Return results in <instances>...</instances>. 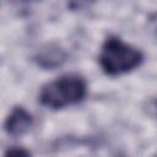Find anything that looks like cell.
<instances>
[{
    "label": "cell",
    "instance_id": "3957f363",
    "mask_svg": "<svg viewBox=\"0 0 157 157\" xmlns=\"http://www.w3.org/2000/svg\"><path fill=\"white\" fill-rule=\"evenodd\" d=\"M33 124V118L31 113L21 105L12 108L10 114L4 121V130L7 135L17 137L26 134Z\"/></svg>",
    "mask_w": 157,
    "mask_h": 157
},
{
    "label": "cell",
    "instance_id": "6da1fadb",
    "mask_svg": "<svg viewBox=\"0 0 157 157\" xmlns=\"http://www.w3.org/2000/svg\"><path fill=\"white\" fill-rule=\"evenodd\" d=\"M86 94V80L80 75L67 74L45 83L38 98L42 105L49 109H61L82 102Z\"/></svg>",
    "mask_w": 157,
    "mask_h": 157
},
{
    "label": "cell",
    "instance_id": "7a4b0ae2",
    "mask_svg": "<svg viewBox=\"0 0 157 157\" xmlns=\"http://www.w3.org/2000/svg\"><path fill=\"white\" fill-rule=\"evenodd\" d=\"M98 61L104 74L119 76L139 67L144 61V54L119 37L110 36L102 44Z\"/></svg>",
    "mask_w": 157,
    "mask_h": 157
},
{
    "label": "cell",
    "instance_id": "5b68a950",
    "mask_svg": "<svg viewBox=\"0 0 157 157\" xmlns=\"http://www.w3.org/2000/svg\"><path fill=\"white\" fill-rule=\"evenodd\" d=\"M4 157H31V153L28 150L18 146H12L6 150L4 153Z\"/></svg>",
    "mask_w": 157,
    "mask_h": 157
},
{
    "label": "cell",
    "instance_id": "277c9868",
    "mask_svg": "<svg viewBox=\"0 0 157 157\" xmlns=\"http://www.w3.org/2000/svg\"><path fill=\"white\" fill-rule=\"evenodd\" d=\"M34 60L39 66L44 69H54L56 66H60L66 60V53L59 45L48 44L37 53Z\"/></svg>",
    "mask_w": 157,
    "mask_h": 157
}]
</instances>
